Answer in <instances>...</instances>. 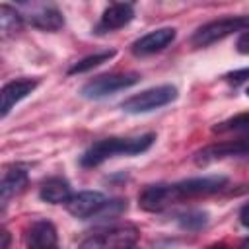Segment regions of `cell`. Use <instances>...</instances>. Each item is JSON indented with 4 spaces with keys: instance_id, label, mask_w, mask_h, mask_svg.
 Listing matches in <instances>:
<instances>
[{
    "instance_id": "cell-27",
    "label": "cell",
    "mask_w": 249,
    "mask_h": 249,
    "mask_svg": "<svg viewBox=\"0 0 249 249\" xmlns=\"http://www.w3.org/2000/svg\"><path fill=\"white\" fill-rule=\"evenodd\" d=\"M210 249H226L224 245H214V247H210Z\"/></svg>"
},
{
    "instance_id": "cell-23",
    "label": "cell",
    "mask_w": 249,
    "mask_h": 249,
    "mask_svg": "<svg viewBox=\"0 0 249 249\" xmlns=\"http://www.w3.org/2000/svg\"><path fill=\"white\" fill-rule=\"evenodd\" d=\"M235 49H237L241 54H249V29L243 31V33L237 37V41H235Z\"/></svg>"
},
{
    "instance_id": "cell-21",
    "label": "cell",
    "mask_w": 249,
    "mask_h": 249,
    "mask_svg": "<svg viewBox=\"0 0 249 249\" xmlns=\"http://www.w3.org/2000/svg\"><path fill=\"white\" fill-rule=\"evenodd\" d=\"M126 210V200H123V198H115V200H107L105 204H103V208L95 214L99 220H111V218H117L119 214H123Z\"/></svg>"
},
{
    "instance_id": "cell-13",
    "label": "cell",
    "mask_w": 249,
    "mask_h": 249,
    "mask_svg": "<svg viewBox=\"0 0 249 249\" xmlns=\"http://www.w3.org/2000/svg\"><path fill=\"white\" fill-rule=\"evenodd\" d=\"M132 18H134L132 4H128V2H115V4L105 8L97 29L99 31H115V29L124 27L126 23H130Z\"/></svg>"
},
{
    "instance_id": "cell-3",
    "label": "cell",
    "mask_w": 249,
    "mask_h": 249,
    "mask_svg": "<svg viewBox=\"0 0 249 249\" xmlns=\"http://www.w3.org/2000/svg\"><path fill=\"white\" fill-rule=\"evenodd\" d=\"M175 99H177V88L165 84V86H156V88L144 89V91H140V93L124 99L121 103V109L126 111V113H132V115L150 113L154 109H160L163 105H169Z\"/></svg>"
},
{
    "instance_id": "cell-26",
    "label": "cell",
    "mask_w": 249,
    "mask_h": 249,
    "mask_svg": "<svg viewBox=\"0 0 249 249\" xmlns=\"http://www.w3.org/2000/svg\"><path fill=\"white\" fill-rule=\"evenodd\" d=\"M239 249H249V237H247V239H243V243L239 245Z\"/></svg>"
},
{
    "instance_id": "cell-11",
    "label": "cell",
    "mask_w": 249,
    "mask_h": 249,
    "mask_svg": "<svg viewBox=\"0 0 249 249\" xmlns=\"http://www.w3.org/2000/svg\"><path fill=\"white\" fill-rule=\"evenodd\" d=\"M175 35H177V31L173 27H160V29H154V31L146 33L144 37L136 39L130 49L136 56H148V54L160 53L167 45H171L175 41Z\"/></svg>"
},
{
    "instance_id": "cell-10",
    "label": "cell",
    "mask_w": 249,
    "mask_h": 249,
    "mask_svg": "<svg viewBox=\"0 0 249 249\" xmlns=\"http://www.w3.org/2000/svg\"><path fill=\"white\" fill-rule=\"evenodd\" d=\"M107 202L105 195L99 191H80L76 195H72L66 202V210L74 216V218H93L103 204Z\"/></svg>"
},
{
    "instance_id": "cell-5",
    "label": "cell",
    "mask_w": 249,
    "mask_h": 249,
    "mask_svg": "<svg viewBox=\"0 0 249 249\" xmlns=\"http://www.w3.org/2000/svg\"><path fill=\"white\" fill-rule=\"evenodd\" d=\"M138 82H140V74H136V72L101 74V76H95L93 80H89L88 84H84L80 93L86 99H101V97L111 95L115 91L126 89V88H130V86H134Z\"/></svg>"
},
{
    "instance_id": "cell-22",
    "label": "cell",
    "mask_w": 249,
    "mask_h": 249,
    "mask_svg": "<svg viewBox=\"0 0 249 249\" xmlns=\"http://www.w3.org/2000/svg\"><path fill=\"white\" fill-rule=\"evenodd\" d=\"M226 80H228L230 84H233V86H239V84H243L245 80H249V68H243V70H235V72H230V74L226 76Z\"/></svg>"
},
{
    "instance_id": "cell-25",
    "label": "cell",
    "mask_w": 249,
    "mask_h": 249,
    "mask_svg": "<svg viewBox=\"0 0 249 249\" xmlns=\"http://www.w3.org/2000/svg\"><path fill=\"white\" fill-rule=\"evenodd\" d=\"M0 237H2V241H0V249H8V247H10V231H8V230H2Z\"/></svg>"
},
{
    "instance_id": "cell-14",
    "label": "cell",
    "mask_w": 249,
    "mask_h": 249,
    "mask_svg": "<svg viewBox=\"0 0 249 249\" xmlns=\"http://www.w3.org/2000/svg\"><path fill=\"white\" fill-rule=\"evenodd\" d=\"M56 243H58L56 228L51 222L39 220L31 224L27 231V249H58Z\"/></svg>"
},
{
    "instance_id": "cell-28",
    "label": "cell",
    "mask_w": 249,
    "mask_h": 249,
    "mask_svg": "<svg viewBox=\"0 0 249 249\" xmlns=\"http://www.w3.org/2000/svg\"><path fill=\"white\" fill-rule=\"evenodd\" d=\"M245 93H247V95H249V88H247V91H245Z\"/></svg>"
},
{
    "instance_id": "cell-18",
    "label": "cell",
    "mask_w": 249,
    "mask_h": 249,
    "mask_svg": "<svg viewBox=\"0 0 249 249\" xmlns=\"http://www.w3.org/2000/svg\"><path fill=\"white\" fill-rule=\"evenodd\" d=\"M113 56H115V51H113V49H111V51H101V53L89 54V56H86V58L78 60L76 64H72V66L68 68V74L72 76V74H82V72H88V70H91V68H95V66H99V64L107 62V60H111Z\"/></svg>"
},
{
    "instance_id": "cell-2",
    "label": "cell",
    "mask_w": 249,
    "mask_h": 249,
    "mask_svg": "<svg viewBox=\"0 0 249 249\" xmlns=\"http://www.w3.org/2000/svg\"><path fill=\"white\" fill-rule=\"evenodd\" d=\"M249 29V16H233V18H222V19H214L210 23L200 25L195 35L191 37V43L195 47H208L216 41L226 39L228 35L235 33V31H247Z\"/></svg>"
},
{
    "instance_id": "cell-19",
    "label": "cell",
    "mask_w": 249,
    "mask_h": 249,
    "mask_svg": "<svg viewBox=\"0 0 249 249\" xmlns=\"http://www.w3.org/2000/svg\"><path fill=\"white\" fill-rule=\"evenodd\" d=\"M177 224L187 231H198L208 224V214L202 210H187L177 216Z\"/></svg>"
},
{
    "instance_id": "cell-8",
    "label": "cell",
    "mask_w": 249,
    "mask_h": 249,
    "mask_svg": "<svg viewBox=\"0 0 249 249\" xmlns=\"http://www.w3.org/2000/svg\"><path fill=\"white\" fill-rule=\"evenodd\" d=\"M175 202H179V198L173 185H148L138 193V206L146 212H161Z\"/></svg>"
},
{
    "instance_id": "cell-1",
    "label": "cell",
    "mask_w": 249,
    "mask_h": 249,
    "mask_svg": "<svg viewBox=\"0 0 249 249\" xmlns=\"http://www.w3.org/2000/svg\"><path fill=\"white\" fill-rule=\"evenodd\" d=\"M156 140L154 132L136 136V138H103L97 140L95 144H91L80 158V163L84 167H95L99 163H103L105 160L113 158V156H136L146 152Z\"/></svg>"
},
{
    "instance_id": "cell-20",
    "label": "cell",
    "mask_w": 249,
    "mask_h": 249,
    "mask_svg": "<svg viewBox=\"0 0 249 249\" xmlns=\"http://www.w3.org/2000/svg\"><path fill=\"white\" fill-rule=\"evenodd\" d=\"M212 132H218V134H224V132H245L249 134V113H241V115H235L231 119H226L222 123H218Z\"/></svg>"
},
{
    "instance_id": "cell-29",
    "label": "cell",
    "mask_w": 249,
    "mask_h": 249,
    "mask_svg": "<svg viewBox=\"0 0 249 249\" xmlns=\"http://www.w3.org/2000/svg\"><path fill=\"white\" fill-rule=\"evenodd\" d=\"M132 249H134V247H132Z\"/></svg>"
},
{
    "instance_id": "cell-15",
    "label": "cell",
    "mask_w": 249,
    "mask_h": 249,
    "mask_svg": "<svg viewBox=\"0 0 249 249\" xmlns=\"http://www.w3.org/2000/svg\"><path fill=\"white\" fill-rule=\"evenodd\" d=\"M27 185V171L19 165L10 167L4 171L2 181H0V200H2V208L8 204V200L12 196H16L18 193H21Z\"/></svg>"
},
{
    "instance_id": "cell-9",
    "label": "cell",
    "mask_w": 249,
    "mask_h": 249,
    "mask_svg": "<svg viewBox=\"0 0 249 249\" xmlns=\"http://www.w3.org/2000/svg\"><path fill=\"white\" fill-rule=\"evenodd\" d=\"M29 8V14L23 16L31 27H37L41 31H58L64 25V18L60 10L53 4H23Z\"/></svg>"
},
{
    "instance_id": "cell-6",
    "label": "cell",
    "mask_w": 249,
    "mask_h": 249,
    "mask_svg": "<svg viewBox=\"0 0 249 249\" xmlns=\"http://www.w3.org/2000/svg\"><path fill=\"white\" fill-rule=\"evenodd\" d=\"M228 185V177L224 175H210V177H193L179 183H173L177 198H195V196H206L222 191Z\"/></svg>"
},
{
    "instance_id": "cell-12",
    "label": "cell",
    "mask_w": 249,
    "mask_h": 249,
    "mask_svg": "<svg viewBox=\"0 0 249 249\" xmlns=\"http://www.w3.org/2000/svg\"><path fill=\"white\" fill-rule=\"evenodd\" d=\"M37 88V80L31 78H19L8 82L0 91V115L6 117L16 103H19L23 97H27Z\"/></svg>"
},
{
    "instance_id": "cell-17",
    "label": "cell",
    "mask_w": 249,
    "mask_h": 249,
    "mask_svg": "<svg viewBox=\"0 0 249 249\" xmlns=\"http://www.w3.org/2000/svg\"><path fill=\"white\" fill-rule=\"evenodd\" d=\"M21 25H23V16L19 14V10L8 4H2L0 6V35L4 39L12 37L21 29Z\"/></svg>"
},
{
    "instance_id": "cell-24",
    "label": "cell",
    "mask_w": 249,
    "mask_h": 249,
    "mask_svg": "<svg viewBox=\"0 0 249 249\" xmlns=\"http://www.w3.org/2000/svg\"><path fill=\"white\" fill-rule=\"evenodd\" d=\"M239 222H241L245 228H249V202L241 206V210H239Z\"/></svg>"
},
{
    "instance_id": "cell-4",
    "label": "cell",
    "mask_w": 249,
    "mask_h": 249,
    "mask_svg": "<svg viewBox=\"0 0 249 249\" xmlns=\"http://www.w3.org/2000/svg\"><path fill=\"white\" fill-rule=\"evenodd\" d=\"M138 235L140 233L134 226H117L86 237L78 249H132Z\"/></svg>"
},
{
    "instance_id": "cell-7",
    "label": "cell",
    "mask_w": 249,
    "mask_h": 249,
    "mask_svg": "<svg viewBox=\"0 0 249 249\" xmlns=\"http://www.w3.org/2000/svg\"><path fill=\"white\" fill-rule=\"evenodd\" d=\"M249 154V134L235 138V140H226L218 144H210L195 154V163L196 165H206L210 161L230 158V156H245Z\"/></svg>"
},
{
    "instance_id": "cell-16",
    "label": "cell",
    "mask_w": 249,
    "mask_h": 249,
    "mask_svg": "<svg viewBox=\"0 0 249 249\" xmlns=\"http://www.w3.org/2000/svg\"><path fill=\"white\" fill-rule=\"evenodd\" d=\"M39 196L49 202V204H66L68 198L72 196L70 193V183L62 177H51L47 179L43 185H41V191H39Z\"/></svg>"
}]
</instances>
